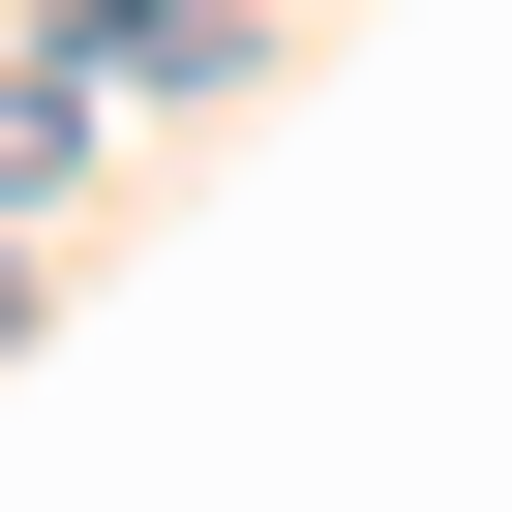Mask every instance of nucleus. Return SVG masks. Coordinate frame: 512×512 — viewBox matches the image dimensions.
<instances>
[{"label": "nucleus", "instance_id": "nucleus-1", "mask_svg": "<svg viewBox=\"0 0 512 512\" xmlns=\"http://www.w3.org/2000/svg\"><path fill=\"white\" fill-rule=\"evenodd\" d=\"M31 181H61V91H31V61H0V211H31Z\"/></svg>", "mask_w": 512, "mask_h": 512}]
</instances>
